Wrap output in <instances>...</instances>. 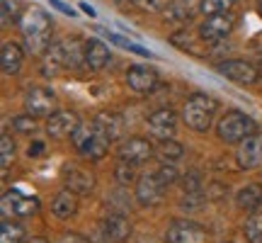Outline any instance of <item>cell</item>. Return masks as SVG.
<instances>
[{
	"instance_id": "obj_1",
	"label": "cell",
	"mask_w": 262,
	"mask_h": 243,
	"mask_svg": "<svg viewBox=\"0 0 262 243\" xmlns=\"http://www.w3.org/2000/svg\"><path fill=\"white\" fill-rule=\"evenodd\" d=\"M22 39L27 44L29 54H44L51 49V34H54V22L44 10L32 8L19 17Z\"/></svg>"
},
{
	"instance_id": "obj_2",
	"label": "cell",
	"mask_w": 262,
	"mask_h": 243,
	"mask_svg": "<svg viewBox=\"0 0 262 243\" xmlns=\"http://www.w3.org/2000/svg\"><path fill=\"white\" fill-rule=\"evenodd\" d=\"M219 112V100L206 93H192L182 107V121L196 134H206Z\"/></svg>"
},
{
	"instance_id": "obj_3",
	"label": "cell",
	"mask_w": 262,
	"mask_h": 243,
	"mask_svg": "<svg viewBox=\"0 0 262 243\" xmlns=\"http://www.w3.org/2000/svg\"><path fill=\"white\" fill-rule=\"evenodd\" d=\"M255 129H257L255 119L250 114L241 112V110H228L216 121V136L224 144H243L248 136L257 134Z\"/></svg>"
},
{
	"instance_id": "obj_4",
	"label": "cell",
	"mask_w": 262,
	"mask_h": 243,
	"mask_svg": "<svg viewBox=\"0 0 262 243\" xmlns=\"http://www.w3.org/2000/svg\"><path fill=\"white\" fill-rule=\"evenodd\" d=\"M71 141H73L75 151H78L83 158H90V160H102L104 156H107V151H110V141L104 139L93 124H90V127H88V124H80L78 131L71 136Z\"/></svg>"
},
{
	"instance_id": "obj_5",
	"label": "cell",
	"mask_w": 262,
	"mask_h": 243,
	"mask_svg": "<svg viewBox=\"0 0 262 243\" xmlns=\"http://www.w3.org/2000/svg\"><path fill=\"white\" fill-rule=\"evenodd\" d=\"M39 212V197L25 195L19 190H8L3 195V216L5 219H27Z\"/></svg>"
},
{
	"instance_id": "obj_6",
	"label": "cell",
	"mask_w": 262,
	"mask_h": 243,
	"mask_svg": "<svg viewBox=\"0 0 262 243\" xmlns=\"http://www.w3.org/2000/svg\"><path fill=\"white\" fill-rule=\"evenodd\" d=\"M216 71L226 75L228 80H233L235 85H255L262 78L257 66L243 61V58H226L221 64H216Z\"/></svg>"
},
{
	"instance_id": "obj_7",
	"label": "cell",
	"mask_w": 262,
	"mask_h": 243,
	"mask_svg": "<svg viewBox=\"0 0 262 243\" xmlns=\"http://www.w3.org/2000/svg\"><path fill=\"white\" fill-rule=\"evenodd\" d=\"M178 112L172 107H160L156 112H150L146 117V127H148V134L153 139L158 141H165V139H172L175 131H178Z\"/></svg>"
},
{
	"instance_id": "obj_8",
	"label": "cell",
	"mask_w": 262,
	"mask_h": 243,
	"mask_svg": "<svg viewBox=\"0 0 262 243\" xmlns=\"http://www.w3.org/2000/svg\"><path fill=\"white\" fill-rule=\"evenodd\" d=\"M235 27V17L231 12H219V15H206V19L199 25V37L202 42H221L226 39Z\"/></svg>"
},
{
	"instance_id": "obj_9",
	"label": "cell",
	"mask_w": 262,
	"mask_h": 243,
	"mask_svg": "<svg viewBox=\"0 0 262 243\" xmlns=\"http://www.w3.org/2000/svg\"><path fill=\"white\" fill-rule=\"evenodd\" d=\"M126 85H129L134 93L141 95H150L160 88V73L153 68V66H129L126 71Z\"/></svg>"
},
{
	"instance_id": "obj_10",
	"label": "cell",
	"mask_w": 262,
	"mask_h": 243,
	"mask_svg": "<svg viewBox=\"0 0 262 243\" xmlns=\"http://www.w3.org/2000/svg\"><path fill=\"white\" fill-rule=\"evenodd\" d=\"M156 153L153 149V144L148 139H143V136H129V139L122 141V146L117 149V156L122 163H129V166H143L146 160L150 158Z\"/></svg>"
},
{
	"instance_id": "obj_11",
	"label": "cell",
	"mask_w": 262,
	"mask_h": 243,
	"mask_svg": "<svg viewBox=\"0 0 262 243\" xmlns=\"http://www.w3.org/2000/svg\"><path fill=\"white\" fill-rule=\"evenodd\" d=\"M25 110H27V114H34V117H41V114L51 117L56 112V93L44 85L32 88L25 95Z\"/></svg>"
},
{
	"instance_id": "obj_12",
	"label": "cell",
	"mask_w": 262,
	"mask_h": 243,
	"mask_svg": "<svg viewBox=\"0 0 262 243\" xmlns=\"http://www.w3.org/2000/svg\"><path fill=\"white\" fill-rule=\"evenodd\" d=\"M165 243H206V231L196 221L175 219L165 231Z\"/></svg>"
},
{
	"instance_id": "obj_13",
	"label": "cell",
	"mask_w": 262,
	"mask_h": 243,
	"mask_svg": "<svg viewBox=\"0 0 262 243\" xmlns=\"http://www.w3.org/2000/svg\"><path fill=\"white\" fill-rule=\"evenodd\" d=\"M83 121L75 112L71 110H56V112L51 114L47 119V134L51 139H68V136H73L78 127H80Z\"/></svg>"
},
{
	"instance_id": "obj_14",
	"label": "cell",
	"mask_w": 262,
	"mask_h": 243,
	"mask_svg": "<svg viewBox=\"0 0 262 243\" xmlns=\"http://www.w3.org/2000/svg\"><path fill=\"white\" fill-rule=\"evenodd\" d=\"M93 127L100 134H102L104 139L114 144V141H119L124 136V129H126V121L119 112H112V110H102V112H97L93 117Z\"/></svg>"
},
{
	"instance_id": "obj_15",
	"label": "cell",
	"mask_w": 262,
	"mask_h": 243,
	"mask_svg": "<svg viewBox=\"0 0 262 243\" xmlns=\"http://www.w3.org/2000/svg\"><path fill=\"white\" fill-rule=\"evenodd\" d=\"M235 160H238V168L243 170L262 168V134H253L243 144H238Z\"/></svg>"
},
{
	"instance_id": "obj_16",
	"label": "cell",
	"mask_w": 262,
	"mask_h": 243,
	"mask_svg": "<svg viewBox=\"0 0 262 243\" xmlns=\"http://www.w3.org/2000/svg\"><path fill=\"white\" fill-rule=\"evenodd\" d=\"M163 192H165V185L158 180V175H143V178L136 180V199H139L141 207H156L163 202Z\"/></svg>"
},
{
	"instance_id": "obj_17",
	"label": "cell",
	"mask_w": 262,
	"mask_h": 243,
	"mask_svg": "<svg viewBox=\"0 0 262 243\" xmlns=\"http://www.w3.org/2000/svg\"><path fill=\"white\" fill-rule=\"evenodd\" d=\"M102 234L107 243H126L131 236V221L124 214H110L102 221Z\"/></svg>"
},
{
	"instance_id": "obj_18",
	"label": "cell",
	"mask_w": 262,
	"mask_h": 243,
	"mask_svg": "<svg viewBox=\"0 0 262 243\" xmlns=\"http://www.w3.org/2000/svg\"><path fill=\"white\" fill-rule=\"evenodd\" d=\"M83 64L90 68V71H102V68H107V64H110V49L104 47L100 39H88L83 44Z\"/></svg>"
},
{
	"instance_id": "obj_19",
	"label": "cell",
	"mask_w": 262,
	"mask_h": 243,
	"mask_svg": "<svg viewBox=\"0 0 262 243\" xmlns=\"http://www.w3.org/2000/svg\"><path fill=\"white\" fill-rule=\"evenodd\" d=\"M63 180H66V190H71L75 195H88L93 192L95 180L88 170L78 168V166H63Z\"/></svg>"
},
{
	"instance_id": "obj_20",
	"label": "cell",
	"mask_w": 262,
	"mask_h": 243,
	"mask_svg": "<svg viewBox=\"0 0 262 243\" xmlns=\"http://www.w3.org/2000/svg\"><path fill=\"white\" fill-rule=\"evenodd\" d=\"M25 64V51L17 42H3L0 47V68L5 75H17Z\"/></svg>"
},
{
	"instance_id": "obj_21",
	"label": "cell",
	"mask_w": 262,
	"mask_h": 243,
	"mask_svg": "<svg viewBox=\"0 0 262 243\" xmlns=\"http://www.w3.org/2000/svg\"><path fill=\"white\" fill-rule=\"evenodd\" d=\"M196 12H202V0H172L165 10V19L175 25H185Z\"/></svg>"
},
{
	"instance_id": "obj_22",
	"label": "cell",
	"mask_w": 262,
	"mask_h": 243,
	"mask_svg": "<svg viewBox=\"0 0 262 243\" xmlns=\"http://www.w3.org/2000/svg\"><path fill=\"white\" fill-rule=\"evenodd\" d=\"M75 212H78V197H75V192H71V190H61V192L51 199V214L56 216V219H61V221L75 216Z\"/></svg>"
},
{
	"instance_id": "obj_23",
	"label": "cell",
	"mask_w": 262,
	"mask_h": 243,
	"mask_svg": "<svg viewBox=\"0 0 262 243\" xmlns=\"http://www.w3.org/2000/svg\"><path fill=\"white\" fill-rule=\"evenodd\" d=\"M260 205H262V185L250 183V185H245L243 190H238L235 207H238L241 212H257Z\"/></svg>"
},
{
	"instance_id": "obj_24",
	"label": "cell",
	"mask_w": 262,
	"mask_h": 243,
	"mask_svg": "<svg viewBox=\"0 0 262 243\" xmlns=\"http://www.w3.org/2000/svg\"><path fill=\"white\" fill-rule=\"evenodd\" d=\"M156 153L160 156L163 163H175V160H180L182 156H185V146H182L180 141H175V139H165V141H160L158 144Z\"/></svg>"
},
{
	"instance_id": "obj_25",
	"label": "cell",
	"mask_w": 262,
	"mask_h": 243,
	"mask_svg": "<svg viewBox=\"0 0 262 243\" xmlns=\"http://www.w3.org/2000/svg\"><path fill=\"white\" fill-rule=\"evenodd\" d=\"M25 241V229L17 221L3 219L0 224V243H22Z\"/></svg>"
},
{
	"instance_id": "obj_26",
	"label": "cell",
	"mask_w": 262,
	"mask_h": 243,
	"mask_svg": "<svg viewBox=\"0 0 262 243\" xmlns=\"http://www.w3.org/2000/svg\"><path fill=\"white\" fill-rule=\"evenodd\" d=\"M243 234L248 243H262V212H255L245 219Z\"/></svg>"
},
{
	"instance_id": "obj_27",
	"label": "cell",
	"mask_w": 262,
	"mask_h": 243,
	"mask_svg": "<svg viewBox=\"0 0 262 243\" xmlns=\"http://www.w3.org/2000/svg\"><path fill=\"white\" fill-rule=\"evenodd\" d=\"M12 163H15V141H12V136L5 131L3 139H0V166H3V175H8V170Z\"/></svg>"
},
{
	"instance_id": "obj_28",
	"label": "cell",
	"mask_w": 262,
	"mask_h": 243,
	"mask_svg": "<svg viewBox=\"0 0 262 243\" xmlns=\"http://www.w3.org/2000/svg\"><path fill=\"white\" fill-rule=\"evenodd\" d=\"M238 0H202V12L204 15H219V12H228Z\"/></svg>"
},
{
	"instance_id": "obj_29",
	"label": "cell",
	"mask_w": 262,
	"mask_h": 243,
	"mask_svg": "<svg viewBox=\"0 0 262 243\" xmlns=\"http://www.w3.org/2000/svg\"><path fill=\"white\" fill-rule=\"evenodd\" d=\"M12 129L19 131V134H32V131H37V119H34V114H19L12 119Z\"/></svg>"
},
{
	"instance_id": "obj_30",
	"label": "cell",
	"mask_w": 262,
	"mask_h": 243,
	"mask_svg": "<svg viewBox=\"0 0 262 243\" xmlns=\"http://www.w3.org/2000/svg\"><path fill=\"white\" fill-rule=\"evenodd\" d=\"M156 175H158V180L163 183V185H172V183H178V178H180L178 166H175V163H163Z\"/></svg>"
},
{
	"instance_id": "obj_31",
	"label": "cell",
	"mask_w": 262,
	"mask_h": 243,
	"mask_svg": "<svg viewBox=\"0 0 262 243\" xmlns=\"http://www.w3.org/2000/svg\"><path fill=\"white\" fill-rule=\"evenodd\" d=\"M17 3L15 0H3V27H10L17 19Z\"/></svg>"
},
{
	"instance_id": "obj_32",
	"label": "cell",
	"mask_w": 262,
	"mask_h": 243,
	"mask_svg": "<svg viewBox=\"0 0 262 243\" xmlns=\"http://www.w3.org/2000/svg\"><path fill=\"white\" fill-rule=\"evenodd\" d=\"M114 178L119 180L122 185H129L131 180H134V166H129V163H122V160H119V166L114 168Z\"/></svg>"
},
{
	"instance_id": "obj_33",
	"label": "cell",
	"mask_w": 262,
	"mask_h": 243,
	"mask_svg": "<svg viewBox=\"0 0 262 243\" xmlns=\"http://www.w3.org/2000/svg\"><path fill=\"white\" fill-rule=\"evenodd\" d=\"M107 37H110V42H114V44H119V47L129 49V51H134V54H141V56H146V49L136 47V44H131V42H126V39H122V37H117V34H110V32H107Z\"/></svg>"
},
{
	"instance_id": "obj_34",
	"label": "cell",
	"mask_w": 262,
	"mask_h": 243,
	"mask_svg": "<svg viewBox=\"0 0 262 243\" xmlns=\"http://www.w3.org/2000/svg\"><path fill=\"white\" fill-rule=\"evenodd\" d=\"M134 5H139L141 10H150V12H158L163 5H168L165 0H131Z\"/></svg>"
},
{
	"instance_id": "obj_35",
	"label": "cell",
	"mask_w": 262,
	"mask_h": 243,
	"mask_svg": "<svg viewBox=\"0 0 262 243\" xmlns=\"http://www.w3.org/2000/svg\"><path fill=\"white\" fill-rule=\"evenodd\" d=\"M39 153H44V141H32L27 149V156L29 158H37Z\"/></svg>"
},
{
	"instance_id": "obj_36",
	"label": "cell",
	"mask_w": 262,
	"mask_h": 243,
	"mask_svg": "<svg viewBox=\"0 0 262 243\" xmlns=\"http://www.w3.org/2000/svg\"><path fill=\"white\" fill-rule=\"evenodd\" d=\"M58 243H88V241H85L80 234H63Z\"/></svg>"
},
{
	"instance_id": "obj_37",
	"label": "cell",
	"mask_w": 262,
	"mask_h": 243,
	"mask_svg": "<svg viewBox=\"0 0 262 243\" xmlns=\"http://www.w3.org/2000/svg\"><path fill=\"white\" fill-rule=\"evenodd\" d=\"M49 3H51V5H56L58 10H63V12H68V15H73V10H68L63 3H61V0H49Z\"/></svg>"
},
{
	"instance_id": "obj_38",
	"label": "cell",
	"mask_w": 262,
	"mask_h": 243,
	"mask_svg": "<svg viewBox=\"0 0 262 243\" xmlns=\"http://www.w3.org/2000/svg\"><path fill=\"white\" fill-rule=\"evenodd\" d=\"M80 5H83V10L88 12V15H90V17H95V10L90 8V5H85V3H80Z\"/></svg>"
},
{
	"instance_id": "obj_39",
	"label": "cell",
	"mask_w": 262,
	"mask_h": 243,
	"mask_svg": "<svg viewBox=\"0 0 262 243\" xmlns=\"http://www.w3.org/2000/svg\"><path fill=\"white\" fill-rule=\"evenodd\" d=\"M27 243H49V241H47V238H39V236H34V238H29Z\"/></svg>"
},
{
	"instance_id": "obj_40",
	"label": "cell",
	"mask_w": 262,
	"mask_h": 243,
	"mask_svg": "<svg viewBox=\"0 0 262 243\" xmlns=\"http://www.w3.org/2000/svg\"><path fill=\"white\" fill-rule=\"evenodd\" d=\"M255 5H257V12L262 15V0H255Z\"/></svg>"
},
{
	"instance_id": "obj_41",
	"label": "cell",
	"mask_w": 262,
	"mask_h": 243,
	"mask_svg": "<svg viewBox=\"0 0 262 243\" xmlns=\"http://www.w3.org/2000/svg\"><path fill=\"white\" fill-rule=\"evenodd\" d=\"M257 71H260V75H262V58H260V64H257Z\"/></svg>"
}]
</instances>
